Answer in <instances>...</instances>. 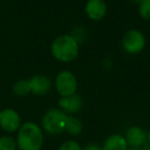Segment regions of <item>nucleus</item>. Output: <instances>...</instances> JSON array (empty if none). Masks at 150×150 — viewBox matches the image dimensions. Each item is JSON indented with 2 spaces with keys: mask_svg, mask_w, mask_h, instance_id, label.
<instances>
[{
  "mask_svg": "<svg viewBox=\"0 0 150 150\" xmlns=\"http://www.w3.org/2000/svg\"><path fill=\"white\" fill-rule=\"evenodd\" d=\"M18 148L20 150H40L43 144V134L35 122L27 121L18 131Z\"/></svg>",
  "mask_w": 150,
  "mask_h": 150,
  "instance_id": "1",
  "label": "nucleus"
},
{
  "mask_svg": "<svg viewBox=\"0 0 150 150\" xmlns=\"http://www.w3.org/2000/svg\"><path fill=\"white\" fill-rule=\"evenodd\" d=\"M52 54L58 61L68 63L76 59L78 54V42L71 35H61L52 44Z\"/></svg>",
  "mask_w": 150,
  "mask_h": 150,
  "instance_id": "2",
  "label": "nucleus"
},
{
  "mask_svg": "<svg viewBox=\"0 0 150 150\" xmlns=\"http://www.w3.org/2000/svg\"><path fill=\"white\" fill-rule=\"evenodd\" d=\"M67 115L64 111L52 109L44 114L42 118V127L50 134H60L64 132Z\"/></svg>",
  "mask_w": 150,
  "mask_h": 150,
  "instance_id": "3",
  "label": "nucleus"
},
{
  "mask_svg": "<svg viewBox=\"0 0 150 150\" xmlns=\"http://www.w3.org/2000/svg\"><path fill=\"white\" fill-rule=\"evenodd\" d=\"M56 88L62 97L71 96L77 90V79L70 71H62L56 78Z\"/></svg>",
  "mask_w": 150,
  "mask_h": 150,
  "instance_id": "4",
  "label": "nucleus"
},
{
  "mask_svg": "<svg viewBox=\"0 0 150 150\" xmlns=\"http://www.w3.org/2000/svg\"><path fill=\"white\" fill-rule=\"evenodd\" d=\"M122 45L129 54H138L145 46V36L139 30H129L123 36Z\"/></svg>",
  "mask_w": 150,
  "mask_h": 150,
  "instance_id": "5",
  "label": "nucleus"
},
{
  "mask_svg": "<svg viewBox=\"0 0 150 150\" xmlns=\"http://www.w3.org/2000/svg\"><path fill=\"white\" fill-rule=\"evenodd\" d=\"M22 125L20 114L11 108L0 111V127L6 133H15Z\"/></svg>",
  "mask_w": 150,
  "mask_h": 150,
  "instance_id": "6",
  "label": "nucleus"
},
{
  "mask_svg": "<svg viewBox=\"0 0 150 150\" xmlns=\"http://www.w3.org/2000/svg\"><path fill=\"white\" fill-rule=\"evenodd\" d=\"M31 93L37 96L46 95L52 88V82L45 75H34L29 79Z\"/></svg>",
  "mask_w": 150,
  "mask_h": 150,
  "instance_id": "7",
  "label": "nucleus"
},
{
  "mask_svg": "<svg viewBox=\"0 0 150 150\" xmlns=\"http://www.w3.org/2000/svg\"><path fill=\"white\" fill-rule=\"evenodd\" d=\"M107 7L103 0H88L86 5V13L91 20L99 21L106 15Z\"/></svg>",
  "mask_w": 150,
  "mask_h": 150,
  "instance_id": "8",
  "label": "nucleus"
},
{
  "mask_svg": "<svg viewBox=\"0 0 150 150\" xmlns=\"http://www.w3.org/2000/svg\"><path fill=\"white\" fill-rule=\"evenodd\" d=\"M82 105H83V102H82L81 98L76 94H73L71 96L67 97H62L59 100V106L63 110L67 111L69 113L78 112L82 108Z\"/></svg>",
  "mask_w": 150,
  "mask_h": 150,
  "instance_id": "9",
  "label": "nucleus"
},
{
  "mask_svg": "<svg viewBox=\"0 0 150 150\" xmlns=\"http://www.w3.org/2000/svg\"><path fill=\"white\" fill-rule=\"evenodd\" d=\"M125 140L127 145L131 147H140L144 143H146V133L141 127H132L127 129Z\"/></svg>",
  "mask_w": 150,
  "mask_h": 150,
  "instance_id": "10",
  "label": "nucleus"
},
{
  "mask_svg": "<svg viewBox=\"0 0 150 150\" xmlns=\"http://www.w3.org/2000/svg\"><path fill=\"white\" fill-rule=\"evenodd\" d=\"M127 143L125 137L121 135L115 134L107 138L104 142L102 150H127Z\"/></svg>",
  "mask_w": 150,
  "mask_h": 150,
  "instance_id": "11",
  "label": "nucleus"
},
{
  "mask_svg": "<svg viewBox=\"0 0 150 150\" xmlns=\"http://www.w3.org/2000/svg\"><path fill=\"white\" fill-rule=\"evenodd\" d=\"M64 131H66L67 133L72 136L79 135L82 131V122L76 117L67 116Z\"/></svg>",
  "mask_w": 150,
  "mask_h": 150,
  "instance_id": "12",
  "label": "nucleus"
},
{
  "mask_svg": "<svg viewBox=\"0 0 150 150\" xmlns=\"http://www.w3.org/2000/svg\"><path fill=\"white\" fill-rule=\"evenodd\" d=\"M13 92L15 95L20 97L27 96L31 93V86L29 79H20L16 81L13 86Z\"/></svg>",
  "mask_w": 150,
  "mask_h": 150,
  "instance_id": "13",
  "label": "nucleus"
},
{
  "mask_svg": "<svg viewBox=\"0 0 150 150\" xmlns=\"http://www.w3.org/2000/svg\"><path fill=\"white\" fill-rule=\"evenodd\" d=\"M18 144L11 136H2L0 137V150H17Z\"/></svg>",
  "mask_w": 150,
  "mask_h": 150,
  "instance_id": "14",
  "label": "nucleus"
},
{
  "mask_svg": "<svg viewBox=\"0 0 150 150\" xmlns=\"http://www.w3.org/2000/svg\"><path fill=\"white\" fill-rule=\"evenodd\" d=\"M139 13L143 19L150 20V0H144L140 2Z\"/></svg>",
  "mask_w": 150,
  "mask_h": 150,
  "instance_id": "15",
  "label": "nucleus"
},
{
  "mask_svg": "<svg viewBox=\"0 0 150 150\" xmlns=\"http://www.w3.org/2000/svg\"><path fill=\"white\" fill-rule=\"evenodd\" d=\"M59 150H82L80 145L75 141H66L60 146Z\"/></svg>",
  "mask_w": 150,
  "mask_h": 150,
  "instance_id": "16",
  "label": "nucleus"
},
{
  "mask_svg": "<svg viewBox=\"0 0 150 150\" xmlns=\"http://www.w3.org/2000/svg\"><path fill=\"white\" fill-rule=\"evenodd\" d=\"M82 150H102V148L96 144H90V145L86 146Z\"/></svg>",
  "mask_w": 150,
  "mask_h": 150,
  "instance_id": "17",
  "label": "nucleus"
},
{
  "mask_svg": "<svg viewBox=\"0 0 150 150\" xmlns=\"http://www.w3.org/2000/svg\"><path fill=\"white\" fill-rule=\"evenodd\" d=\"M137 150H150L149 143H144L143 145H141L140 147H137Z\"/></svg>",
  "mask_w": 150,
  "mask_h": 150,
  "instance_id": "18",
  "label": "nucleus"
},
{
  "mask_svg": "<svg viewBox=\"0 0 150 150\" xmlns=\"http://www.w3.org/2000/svg\"><path fill=\"white\" fill-rule=\"evenodd\" d=\"M127 150H137V147H131V148H129V149H127Z\"/></svg>",
  "mask_w": 150,
  "mask_h": 150,
  "instance_id": "19",
  "label": "nucleus"
},
{
  "mask_svg": "<svg viewBox=\"0 0 150 150\" xmlns=\"http://www.w3.org/2000/svg\"><path fill=\"white\" fill-rule=\"evenodd\" d=\"M134 1H138V2H142V1H144V0H134Z\"/></svg>",
  "mask_w": 150,
  "mask_h": 150,
  "instance_id": "20",
  "label": "nucleus"
}]
</instances>
